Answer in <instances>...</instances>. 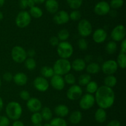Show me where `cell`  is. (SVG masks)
Listing matches in <instances>:
<instances>
[{"mask_svg": "<svg viewBox=\"0 0 126 126\" xmlns=\"http://www.w3.org/2000/svg\"><path fill=\"white\" fill-rule=\"evenodd\" d=\"M49 123L50 126H68L66 121L63 118L59 117L52 118Z\"/></svg>", "mask_w": 126, "mask_h": 126, "instance_id": "30", "label": "cell"}, {"mask_svg": "<svg viewBox=\"0 0 126 126\" xmlns=\"http://www.w3.org/2000/svg\"><path fill=\"white\" fill-rule=\"evenodd\" d=\"M41 114L43 119L46 121H50L52 119L53 114L51 109L49 107H42L41 109Z\"/></svg>", "mask_w": 126, "mask_h": 126, "instance_id": "25", "label": "cell"}, {"mask_svg": "<svg viewBox=\"0 0 126 126\" xmlns=\"http://www.w3.org/2000/svg\"><path fill=\"white\" fill-rule=\"evenodd\" d=\"M10 119L6 116H0V126H9Z\"/></svg>", "mask_w": 126, "mask_h": 126, "instance_id": "43", "label": "cell"}, {"mask_svg": "<svg viewBox=\"0 0 126 126\" xmlns=\"http://www.w3.org/2000/svg\"><path fill=\"white\" fill-rule=\"evenodd\" d=\"M69 17H70V20L71 19V21H78L81 19V13L78 9L73 10L69 14Z\"/></svg>", "mask_w": 126, "mask_h": 126, "instance_id": "39", "label": "cell"}, {"mask_svg": "<svg viewBox=\"0 0 126 126\" xmlns=\"http://www.w3.org/2000/svg\"><path fill=\"white\" fill-rule=\"evenodd\" d=\"M78 31L80 36L86 38L92 33V26L91 22L86 19L79 20L78 23Z\"/></svg>", "mask_w": 126, "mask_h": 126, "instance_id": "7", "label": "cell"}, {"mask_svg": "<svg viewBox=\"0 0 126 126\" xmlns=\"http://www.w3.org/2000/svg\"><path fill=\"white\" fill-rule=\"evenodd\" d=\"M83 91L81 86L79 85H72L67 90L66 96L71 101H76L82 96Z\"/></svg>", "mask_w": 126, "mask_h": 126, "instance_id": "11", "label": "cell"}, {"mask_svg": "<svg viewBox=\"0 0 126 126\" xmlns=\"http://www.w3.org/2000/svg\"><path fill=\"white\" fill-rule=\"evenodd\" d=\"M6 116L12 121L18 120L23 113V109L19 103L11 101L8 103L5 108Z\"/></svg>", "mask_w": 126, "mask_h": 126, "instance_id": "2", "label": "cell"}, {"mask_svg": "<svg viewBox=\"0 0 126 126\" xmlns=\"http://www.w3.org/2000/svg\"><path fill=\"white\" fill-rule=\"evenodd\" d=\"M52 68L54 74L63 76L71 70V63L68 59L60 58L54 63Z\"/></svg>", "mask_w": 126, "mask_h": 126, "instance_id": "3", "label": "cell"}, {"mask_svg": "<svg viewBox=\"0 0 126 126\" xmlns=\"http://www.w3.org/2000/svg\"><path fill=\"white\" fill-rule=\"evenodd\" d=\"M54 112L57 116V117L63 118L68 115L70 109L66 105L61 104L55 106L54 108Z\"/></svg>", "mask_w": 126, "mask_h": 126, "instance_id": "21", "label": "cell"}, {"mask_svg": "<svg viewBox=\"0 0 126 126\" xmlns=\"http://www.w3.org/2000/svg\"><path fill=\"white\" fill-rule=\"evenodd\" d=\"M120 53H126V40H123L121 41V52Z\"/></svg>", "mask_w": 126, "mask_h": 126, "instance_id": "48", "label": "cell"}, {"mask_svg": "<svg viewBox=\"0 0 126 126\" xmlns=\"http://www.w3.org/2000/svg\"><path fill=\"white\" fill-rule=\"evenodd\" d=\"M101 69L105 75H114L118 69L116 61L113 59L106 61L102 64Z\"/></svg>", "mask_w": 126, "mask_h": 126, "instance_id": "10", "label": "cell"}, {"mask_svg": "<svg viewBox=\"0 0 126 126\" xmlns=\"http://www.w3.org/2000/svg\"><path fill=\"white\" fill-rule=\"evenodd\" d=\"M27 4H28V7L31 8V7L35 6L36 3L33 0H28V1H27Z\"/></svg>", "mask_w": 126, "mask_h": 126, "instance_id": "51", "label": "cell"}, {"mask_svg": "<svg viewBox=\"0 0 126 126\" xmlns=\"http://www.w3.org/2000/svg\"><path fill=\"white\" fill-rule=\"evenodd\" d=\"M95 100L100 108L107 109L114 105L115 101V93L112 88L105 85L98 86L95 93Z\"/></svg>", "mask_w": 126, "mask_h": 126, "instance_id": "1", "label": "cell"}, {"mask_svg": "<svg viewBox=\"0 0 126 126\" xmlns=\"http://www.w3.org/2000/svg\"><path fill=\"white\" fill-rule=\"evenodd\" d=\"M118 48L116 42L114 41H110L108 42L105 46V50L107 53L109 54H113L116 53Z\"/></svg>", "mask_w": 126, "mask_h": 126, "instance_id": "31", "label": "cell"}, {"mask_svg": "<svg viewBox=\"0 0 126 126\" xmlns=\"http://www.w3.org/2000/svg\"><path fill=\"white\" fill-rule=\"evenodd\" d=\"M43 120V117L39 112H33L31 116V121L33 125L41 124Z\"/></svg>", "mask_w": 126, "mask_h": 126, "instance_id": "37", "label": "cell"}, {"mask_svg": "<svg viewBox=\"0 0 126 126\" xmlns=\"http://www.w3.org/2000/svg\"><path fill=\"white\" fill-rule=\"evenodd\" d=\"M12 126H25L24 123L22 121L18 120H16V121H14L13 123H12Z\"/></svg>", "mask_w": 126, "mask_h": 126, "instance_id": "50", "label": "cell"}, {"mask_svg": "<svg viewBox=\"0 0 126 126\" xmlns=\"http://www.w3.org/2000/svg\"><path fill=\"white\" fill-rule=\"evenodd\" d=\"M33 1L35 2L36 4H40L44 3L46 1V0H33Z\"/></svg>", "mask_w": 126, "mask_h": 126, "instance_id": "53", "label": "cell"}, {"mask_svg": "<svg viewBox=\"0 0 126 126\" xmlns=\"http://www.w3.org/2000/svg\"><path fill=\"white\" fill-rule=\"evenodd\" d=\"M13 80L18 86H24L28 82V76L23 72H17L13 75Z\"/></svg>", "mask_w": 126, "mask_h": 126, "instance_id": "20", "label": "cell"}, {"mask_svg": "<svg viewBox=\"0 0 126 126\" xmlns=\"http://www.w3.org/2000/svg\"><path fill=\"white\" fill-rule=\"evenodd\" d=\"M19 96L20 97V98L22 100H24V101H28L30 98H31L30 93H29V91H27V90H23L20 92Z\"/></svg>", "mask_w": 126, "mask_h": 126, "instance_id": "42", "label": "cell"}, {"mask_svg": "<svg viewBox=\"0 0 126 126\" xmlns=\"http://www.w3.org/2000/svg\"><path fill=\"white\" fill-rule=\"evenodd\" d=\"M27 1L28 0H20L19 1V6L22 9H25L28 7L27 4Z\"/></svg>", "mask_w": 126, "mask_h": 126, "instance_id": "47", "label": "cell"}, {"mask_svg": "<svg viewBox=\"0 0 126 126\" xmlns=\"http://www.w3.org/2000/svg\"><path fill=\"white\" fill-rule=\"evenodd\" d=\"M54 21L57 25H63L70 21L69 14L64 10H61L55 14L54 16Z\"/></svg>", "mask_w": 126, "mask_h": 126, "instance_id": "16", "label": "cell"}, {"mask_svg": "<svg viewBox=\"0 0 126 126\" xmlns=\"http://www.w3.org/2000/svg\"><path fill=\"white\" fill-rule=\"evenodd\" d=\"M95 103V97L92 94L86 93L82 95L79 99V106L83 110H89L92 108Z\"/></svg>", "mask_w": 126, "mask_h": 126, "instance_id": "8", "label": "cell"}, {"mask_svg": "<svg viewBox=\"0 0 126 126\" xmlns=\"http://www.w3.org/2000/svg\"><path fill=\"white\" fill-rule=\"evenodd\" d=\"M107 126H121V123L118 120H111L107 124Z\"/></svg>", "mask_w": 126, "mask_h": 126, "instance_id": "46", "label": "cell"}, {"mask_svg": "<svg viewBox=\"0 0 126 126\" xmlns=\"http://www.w3.org/2000/svg\"><path fill=\"white\" fill-rule=\"evenodd\" d=\"M73 46L67 41L60 42L57 46V52L60 58L66 59L71 58L73 54Z\"/></svg>", "mask_w": 126, "mask_h": 126, "instance_id": "4", "label": "cell"}, {"mask_svg": "<svg viewBox=\"0 0 126 126\" xmlns=\"http://www.w3.org/2000/svg\"><path fill=\"white\" fill-rule=\"evenodd\" d=\"M91 80V75L86 74H82L78 78V83L79 85L80 86H86L89 82Z\"/></svg>", "mask_w": 126, "mask_h": 126, "instance_id": "33", "label": "cell"}, {"mask_svg": "<svg viewBox=\"0 0 126 126\" xmlns=\"http://www.w3.org/2000/svg\"><path fill=\"white\" fill-rule=\"evenodd\" d=\"M104 85L110 88L115 86L117 84V78L114 75H108L105 77Z\"/></svg>", "mask_w": 126, "mask_h": 126, "instance_id": "27", "label": "cell"}, {"mask_svg": "<svg viewBox=\"0 0 126 126\" xmlns=\"http://www.w3.org/2000/svg\"><path fill=\"white\" fill-rule=\"evenodd\" d=\"M49 81L47 79L42 76L36 77L33 81V86L34 88L40 92H45L49 88Z\"/></svg>", "mask_w": 126, "mask_h": 126, "instance_id": "13", "label": "cell"}, {"mask_svg": "<svg viewBox=\"0 0 126 126\" xmlns=\"http://www.w3.org/2000/svg\"><path fill=\"white\" fill-rule=\"evenodd\" d=\"M111 11L110 4L105 1H101L97 2L94 6V11L95 14L100 16H106Z\"/></svg>", "mask_w": 126, "mask_h": 126, "instance_id": "12", "label": "cell"}, {"mask_svg": "<svg viewBox=\"0 0 126 126\" xmlns=\"http://www.w3.org/2000/svg\"><path fill=\"white\" fill-rule=\"evenodd\" d=\"M5 3V0H0V7H2Z\"/></svg>", "mask_w": 126, "mask_h": 126, "instance_id": "54", "label": "cell"}, {"mask_svg": "<svg viewBox=\"0 0 126 126\" xmlns=\"http://www.w3.org/2000/svg\"><path fill=\"white\" fill-rule=\"evenodd\" d=\"M45 8L48 12L55 14L59 11V4L57 0H46Z\"/></svg>", "mask_w": 126, "mask_h": 126, "instance_id": "19", "label": "cell"}, {"mask_svg": "<svg viewBox=\"0 0 126 126\" xmlns=\"http://www.w3.org/2000/svg\"><path fill=\"white\" fill-rule=\"evenodd\" d=\"M98 88V85L95 81L91 80L87 85H86V90L87 93L94 94Z\"/></svg>", "mask_w": 126, "mask_h": 126, "instance_id": "29", "label": "cell"}, {"mask_svg": "<svg viewBox=\"0 0 126 126\" xmlns=\"http://www.w3.org/2000/svg\"><path fill=\"white\" fill-rule=\"evenodd\" d=\"M40 73L41 74L42 77L47 79L48 78H51L55 74L54 70H53V68L52 67L47 66V65L42 67L40 70Z\"/></svg>", "mask_w": 126, "mask_h": 126, "instance_id": "26", "label": "cell"}, {"mask_svg": "<svg viewBox=\"0 0 126 126\" xmlns=\"http://www.w3.org/2000/svg\"><path fill=\"white\" fill-rule=\"evenodd\" d=\"M126 31L124 25L119 24L114 27L111 32V37L113 41L119 42L126 38Z\"/></svg>", "mask_w": 126, "mask_h": 126, "instance_id": "9", "label": "cell"}, {"mask_svg": "<svg viewBox=\"0 0 126 126\" xmlns=\"http://www.w3.org/2000/svg\"><path fill=\"white\" fill-rule=\"evenodd\" d=\"M82 119V112L80 111H74L70 114L69 117V121L71 124L74 125L78 124Z\"/></svg>", "mask_w": 126, "mask_h": 126, "instance_id": "24", "label": "cell"}, {"mask_svg": "<svg viewBox=\"0 0 126 126\" xmlns=\"http://www.w3.org/2000/svg\"><path fill=\"white\" fill-rule=\"evenodd\" d=\"M1 85H2V82H1V78H0V88H1Z\"/></svg>", "mask_w": 126, "mask_h": 126, "instance_id": "57", "label": "cell"}, {"mask_svg": "<svg viewBox=\"0 0 126 126\" xmlns=\"http://www.w3.org/2000/svg\"><path fill=\"white\" fill-rule=\"evenodd\" d=\"M27 57H28V58H33L35 56L36 52L34 49H30L27 51Z\"/></svg>", "mask_w": 126, "mask_h": 126, "instance_id": "49", "label": "cell"}, {"mask_svg": "<svg viewBox=\"0 0 126 126\" xmlns=\"http://www.w3.org/2000/svg\"><path fill=\"white\" fill-rule=\"evenodd\" d=\"M49 84L51 85L53 88L58 91L62 90L65 86V82L63 77L61 75H56V74H54L50 78Z\"/></svg>", "mask_w": 126, "mask_h": 126, "instance_id": "14", "label": "cell"}, {"mask_svg": "<svg viewBox=\"0 0 126 126\" xmlns=\"http://www.w3.org/2000/svg\"><path fill=\"white\" fill-rule=\"evenodd\" d=\"M11 58L16 63L21 64L24 63L27 58V51L21 46H15L11 50Z\"/></svg>", "mask_w": 126, "mask_h": 126, "instance_id": "5", "label": "cell"}, {"mask_svg": "<svg viewBox=\"0 0 126 126\" xmlns=\"http://www.w3.org/2000/svg\"><path fill=\"white\" fill-rule=\"evenodd\" d=\"M4 107V101L2 99V98L0 96V112L2 110Z\"/></svg>", "mask_w": 126, "mask_h": 126, "instance_id": "52", "label": "cell"}, {"mask_svg": "<svg viewBox=\"0 0 126 126\" xmlns=\"http://www.w3.org/2000/svg\"><path fill=\"white\" fill-rule=\"evenodd\" d=\"M26 106L28 109L33 113L41 111L42 108V103L37 98L32 97L27 101Z\"/></svg>", "mask_w": 126, "mask_h": 126, "instance_id": "15", "label": "cell"}, {"mask_svg": "<svg viewBox=\"0 0 126 126\" xmlns=\"http://www.w3.org/2000/svg\"><path fill=\"white\" fill-rule=\"evenodd\" d=\"M71 69L76 72H81L86 69V62L82 58H76L71 63Z\"/></svg>", "mask_w": 126, "mask_h": 126, "instance_id": "18", "label": "cell"}, {"mask_svg": "<svg viewBox=\"0 0 126 126\" xmlns=\"http://www.w3.org/2000/svg\"><path fill=\"white\" fill-rule=\"evenodd\" d=\"M78 46L81 51H86L88 48V42L84 38H81L78 42Z\"/></svg>", "mask_w": 126, "mask_h": 126, "instance_id": "41", "label": "cell"}, {"mask_svg": "<svg viewBox=\"0 0 126 126\" xmlns=\"http://www.w3.org/2000/svg\"><path fill=\"white\" fill-rule=\"evenodd\" d=\"M57 38H59L60 42H64L66 41L70 37V32L67 29L63 28L60 30L57 33Z\"/></svg>", "mask_w": 126, "mask_h": 126, "instance_id": "35", "label": "cell"}, {"mask_svg": "<svg viewBox=\"0 0 126 126\" xmlns=\"http://www.w3.org/2000/svg\"><path fill=\"white\" fill-rule=\"evenodd\" d=\"M3 17H4L3 14H2V12H1V11H0V21H1V20H2V19H3Z\"/></svg>", "mask_w": 126, "mask_h": 126, "instance_id": "55", "label": "cell"}, {"mask_svg": "<svg viewBox=\"0 0 126 126\" xmlns=\"http://www.w3.org/2000/svg\"><path fill=\"white\" fill-rule=\"evenodd\" d=\"M64 80H65V84H67L68 85H74L76 82V77L71 73H68L64 75Z\"/></svg>", "mask_w": 126, "mask_h": 126, "instance_id": "38", "label": "cell"}, {"mask_svg": "<svg viewBox=\"0 0 126 126\" xmlns=\"http://www.w3.org/2000/svg\"><path fill=\"white\" fill-rule=\"evenodd\" d=\"M92 38L95 43L100 44L105 42L107 38V32L102 28L96 29L92 33Z\"/></svg>", "mask_w": 126, "mask_h": 126, "instance_id": "17", "label": "cell"}, {"mask_svg": "<svg viewBox=\"0 0 126 126\" xmlns=\"http://www.w3.org/2000/svg\"><path fill=\"white\" fill-rule=\"evenodd\" d=\"M32 17L29 12L27 11H22L18 12L15 20L16 25L20 28H24L28 27L31 23Z\"/></svg>", "mask_w": 126, "mask_h": 126, "instance_id": "6", "label": "cell"}, {"mask_svg": "<svg viewBox=\"0 0 126 126\" xmlns=\"http://www.w3.org/2000/svg\"><path fill=\"white\" fill-rule=\"evenodd\" d=\"M43 126H50V123L49 122H47V123H45Z\"/></svg>", "mask_w": 126, "mask_h": 126, "instance_id": "56", "label": "cell"}, {"mask_svg": "<svg viewBox=\"0 0 126 126\" xmlns=\"http://www.w3.org/2000/svg\"><path fill=\"white\" fill-rule=\"evenodd\" d=\"M69 7L73 10L78 9L82 6L83 0H66Z\"/></svg>", "mask_w": 126, "mask_h": 126, "instance_id": "36", "label": "cell"}, {"mask_svg": "<svg viewBox=\"0 0 126 126\" xmlns=\"http://www.w3.org/2000/svg\"><path fill=\"white\" fill-rule=\"evenodd\" d=\"M124 0H111L110 6L113 9H117L123 7L124 5Z\"/></svg>", "mask_w": 126, "mask_h": 126, "instance_id": "40", "label": "cell"}, {"mask_svg": "<svg viewBox=\"0 0 126 126\" xmlns=\"http://www.w3.org/2000/svg\"><path fill=\"white\" fill-rule=\"evenodd\" d=\"M24 64L27 69L29 70H34L36 67V62L33 58L27 57V58L24 61Z\"/></svg>", "mask_w": 126, "mask_h": 126, "instance_id": "32", "label": "cell"}, {"mask_svg": "<svg viewBox=\"0 0 126 126\" xmlns=\"http://www.w3.org/2000/svg\"><path fill=\"white\" fill-rule=\"evenodd\" d=\"M59 43H60V41L56 36H53V37H50L49 39V43L52 46H57Z\"/></svg>", "mask_w": 126, "mask_h": 126, "instance_id": "44", "label": "cell"}, {"mask_svg": "<svg viewBox=\"0 0 126 126\" xmlns=\"http://www.w3.org/2000/svg\"><path fill=\"white\" fill-rule=\"evenodd\" d=\"M29 13L30 14L31 17H33L34 19L41 18L43 15V12L41 9L36 6L30 8Z\"/></svg>", "mask_w": 126, "mask_h": 126, "instance_id": "28", "label": "cell"}, {"mask_svg": "<svg viewBox=\"0 0 126 126\" xmlns=\"http://www.w3.org/2000/svg\"><path fill=\"white\" fill-rule=\"evenodd\" d=\"M117 64L118 67L121 69H124L126 67V54L120 53L117 58Z\"/></svg>", "mask_w": 126, "mask_h": 126, "instance_id": "34", "label": "cell"}, {"mask_svg": "<svg viewBox=\"0 0 126 126\" xmlns=\"http://www.w3.org/2000/svg\"><path fill=\"white\" fill-rule=\"evenodd\" d=\"M33 126H43L41 124H38V125H34Z\"/></svg>", "mask_w": 126, "mask_h": 126, "instance_id": "58", "label": "cell"}, {"mask_svg": "<svg viewBox=\"0 0 126 126\" xmlns=\"http://www.w3.org/2000/svg\"><path fill=\"white\" fill-rule=\"evenodd\" d=\"M2 79L6 82H11L13 80V75L10 72H6L2 75Z\"/></svg>", "mask_w": 126, "mask_h": 126, "instance_id": "45", "label": "cell"}, {"mask_svg": "<svg viewBox=\"0 0 126 126\" xmlns=\"http://www.w3.org/2000/svg\"><path fill=\"white\" fill-rule=\"evenodd\" d=\"M94 118L98 123L102 124L105 122L107 118V113L105 109L100 107L97 109L95 112Z\"/></svg>", "mask_w": 126, "mask_h": 126, "instance_id": "23", "label": "cell"}, {"mask_svg": "<svg viewBox=\"0 0 126 126\" xmlns=\"http://www.w3.org/2000/svg\"><path fill=\"white\" fill-rule=\"evenodd\" d=\"M86 70L87 73L89 75H94L99 73L101 70V66L98 63L95 62H92V63H89L87 65H86Z\"/></svg>", "mask_w": 126, "mask_h": 126, "instance_id": "22", "label": "cell"}]
</instances>
